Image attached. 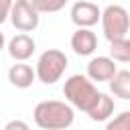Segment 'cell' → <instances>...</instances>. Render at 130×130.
Returning a JSON list of instances; mask_svg holds the SVG:
<instances>
[{"mask_svg": "<svg viewBox=\"0 0 130 130\" xmlns=\"http://www.w3.org/2000/svg\"><path fill=\"white\" fill-rule=\"evenodd\" d=\"M4 128H6V130H14V128H18V130H28V124L22 122V120H10Z\"/></svg>", "mask_w": 130, "mask_h": 130, "instance_id": "obj_17", "label": "cell"}, {"mask_svg": "<svg viewBox=\"0 0 130 130\" xmlns=\"http://www.w3.org/2000/svg\"><path fill=\"white\" fill-rule=\"evenodd\" d=\"M63 95H65V100H67V104L71 108H77L81 112H87L95 104L100 91H98V87L93 85V81L87 75L75 73V75H69L65 79Z\"/></svg>", "mask_w": 130, "mask_h": 130, "instance_id": "obj_2", "label": "cell"}, {"mask_svg": "<svg viewBox=\"0 0 130 130\" xmlns=\"http://www.w3.org/2000/svg\"><path fill=\"white\" fill-rule=\"evenodd\" d=\"M12 26L20 32H30L39 26V12L32 8V4L28 0H14L12 2V8H10V14H8Z\"/></svg>", "mask_w": 130, "mask_h": 130, "instance_id": "obj_5", "label": "cell"}, {"mask_svg": "<svg viewBox=\"0 0 130 130\" xmlns=\"http://www.w3.org/2000/svg\"><path fill=\"white\" fill-rule=\"evenodd\" d=\"M114 110H116L114 100H112L108 93H102V91H100V95H98L95 104H93L85 114H87V116H89V120H93V122H106V120L114 114Z\"/></svg>", "mask_w": 130, "mask_h": 130, "instance_id": "obj_11", "label": "cell"}, {"mask_svg": "<svg viewBox=\"0 0 130 130\" xmlns=\"http://www.w3.org/2000/svg\"><path fill=\"white\" fill-rule=\"evenodd\" d=\"M35 39L28 37L26 32H20L16 37H12L8 41V55L14 59V61H26L32 57L35 53Z\"/></svg>", "mask_w": 130, "mask_h": 130, "instance_id": "obj_8", "label": "cell"}, {"mask_svg": "<svg viewBox=\"0 0 130 130\" xmlns=\"http://www.w3.org/2000/svg\"><path fill=\"white\" fill-rule=\"evenodd\" d=\"M116 61L112 57H93L87 63V77L91 81H108L116 73Z\"/></svg>", "mask_w": 130, "mask_h": 130, "instance_id": "obj_9", "label": "cell"}, {"mask_svg": "<svg viewBox=\"0 0 130 130\" xmlns=\"http://www.w3.org/2000/svg\"><path fill=\"white\" fill-rule=\"evenodd\" d=\"M110 91L120 100H130V71L128 69H116V73L108 79Z\"/></svg>", "mask_w": 130, "mask_h": 130, "instance_id": "obj_12", "label": "cell"}, {"mask_svg": "<svg viewBox=\"0 0 130 130\" xmlns=\"http://www.w3.org/2000/svg\"><path fill=\"white\" fill-rule=\"evenodd\" d=\"M4 45H6V39H4V32L0 30V51L4 49Z\"/></svg>", "mask_w": 130, "mask_h": 130, "instance_id": "obj_18", "label": "cell"}, {"mask_svg": "<svg viewBox=\"0 0 130 130\" xmlns=\"http://www.w3.org/2000/svg\"><path fill=\"white\" fill-rule=\"evenodd\" d=\"M67 63L69 61H67V55L63 51H59V49H47L39 57V61H37L35 75H37V79L41 83L53 85V83H57L63 77V73L67 69Z\"/></svg>", "mask_w": 130, "mask_h": 130, "instance_id": "obj_3", "label": "cell"}, {"mask_svg": "<svg viewBox=\"0 0 130 130\" xmlns=\"http://www.w3.org/2000/svg\"><path fill=\"white\" fill-rule=\"evenodd\" d=\"M35 124L43 130H65L73 124V108L67 102L59 100H45L35 106Z\"/></svg>", "mask_w": 130, "mask_h": 130, "instance_id": "obj_1", "label": "cell"}, {"mask_svg": "<svg viewBox=\"0 0 130 130\" xmlns=\"http://www.w3.org/2000/svg\"><path fill=\"white\" fill-rule=\"evenodd\" d=\"M32 4V8L39 14H51V12H59L61 8H65L67 0H28Z\"/></svg>", "mask_w": 130, "mask_h": 130, "instance_id": "obj_14", "label": "cell"}, {"mask_svg": "<svg viewBox=\"0 0 130 130\" xmlns=\"http://www.w3.org/2000/svg\"><path fill=\"white\" fill-rule=\"evenodd\" d=\"M71 49L79 57H87L98 49V37L87 26H77V30L71 35Z\"/></svg>", "mask_w": 130, "mask_h": 130, "instance_id": "obj_7", "label": "cell"}, {"mask_svg": "<svg viewBox=\"0 0 130 130\" xmlns=\"http://www.w3.org/2000/svg\"><path fill=\"white\" fill-rule=\"evenodd\" d=\"M100 14H102V10L91 0H79V2H75L71 6V22L75 26L91 28L93 24L100 22Z\"/></svg>", "mask_w": 130, "mask_h": 130, "instance_id": "obj_6", "label": "cell"}, {"mask_svg": "<svg viewBox=\"0 0 130 130\" xmlns=\"http://www.w3.org/2000/svg\"><path fill=\"white\" fill-rule=\"evenodd\" d=\"M106 128L108 130H130V112H120L118 118H114L106 124Z\"/></svg>", "mask_w": 130, "mask_h": 130, "instance_id": "obj_15", "label": "cell"}, {"mask_svg": "<svg viewBox=\"0 0 130 130\" xmlns=\"http://www.w3.org/2000/svg\"><path fill=\"white\" fill-rule=\"evenodd\" d=\"M35 79H37L35 69H32L30 65H26L24 61H16V63L8 69V81H10L14 87H18V89L30 87Z\"/></svg>", "mask_w": 130, "mask_h": 130, "instance_id": "obj_10", "label": "cell"}, {"mask_svg": "<svg viewBox=\"0 0 130 130\" xmlns=\"http://www.w3.org/2000/svg\"><path fill=\"white\" fill-rule=\"evenodd\" d=\"M12 2H14V0H0V24L8 18L10 8H12Z\"/></svg>", "mask_w": 130, "mask_h": 130, "instance_id": "obj_16", "label": "cell"}, {"mask_svg": "<svg viewBox=\"0 0 130 130\" xmlns=\"http://www.w3.org/2000/svg\"><path fill=\"white\" fill-rule=\"evenodd\" d=\"M100 22H102V30L104 37L108 41L114 39H122L128 35L130 28V18H128V10L120 4H110L102 10L100 14Z\"/></svg>", "mask_w": 130, "mask_h": 130, "instance_id": "obj_4", "label": "cell"}, {"mask_svg": "<svg viewBox=\"0 0 130 130\" xmlns=\"http://www.w3.org/2000/svg\"><path fill=\"white\" fill-rule=\"evenodd\" d=\"M110 57L114 61H120V63L130 61V41H128V37L110 41Z\"/></svg>", "mask_w": 130, "mask_h": 130, "instance_id": "obj_13", "label": "cell"}]
</instances>
